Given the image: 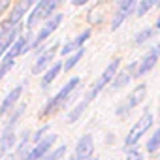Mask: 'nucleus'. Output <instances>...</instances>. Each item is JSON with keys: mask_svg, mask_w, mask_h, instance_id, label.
I'll use <instances>...</instances> for the list:
<instances>
[{"mask_svg": "<svg viewBox=\"0 0 160 160\" xmlns=\"http://www.w3.org/2000/svg\"><path fill=\"white\" fill-rule=\"evenodd\" d=\"M136 66H138V64L134 62V64H130L126 70L115 73V77L111 79V87H113V91H119V89H122V87H126V85L130 83V79H132L134 73H136Z\"/></svg>", "mask_w": 160, "mask_h": 160, "instance_id": "13", "label": "nucleus"}, {"mask_svg": "<svg viewBox=\"0 0 160 160\" xmlns=\"http://www.w3.org/2000/svg\"><path fill=\"white\" fill-rule=\"evenodd\" d=\"M91 160H100V158H94V156H92V158H91Z\"/></svg>", "mask_w": 160, "mask_h": 160, "instance_id": "28", "label": "nucleus"}, {"mask_svg": "<svg viewBox=\"0 0 160 160\" xmlns=\"http://www.w3.org/2000/svg\"><path fill=\"white\" fill-rule=\"evenodd\" d=\"M92 152H94V139L91 134H85L75 143V158L73 160H91Z\"/></svg>", "mask_w": 160, "mask_h": 160, "instance_id": "10", "label": "nucleus"}, {"mask_svg": "<svg viewBox=\"0 0 160 160\" xmlns=\"http://www.w3.org/2000/svg\"><path fill=\"white\" fill-rule=\"evenodd\" d=\"M119 66H121V58H113V60L106 66V70L100 73V77H98L96 81L89 87L87 96L81 100L85 106H89V104H91V102H92V100H94V98H96V96H98V94H100L108 85H109V83H111V79H113V77H115V73L119 72Z\"/></svg>", "mask_w": 160, "mask_h": 160, "instance_id": "1", "label": "nucleus"}, {"mask_svg": "<svg viewBox=\"0 0 160 160\" xmlns=\"http://www.w3.org/2000/svg\"><path fill=\"white\" fill-rule=\"evenodd\" d=\"M30 43H32L30 34L19 36V38H17L12 45H10V49L4 53V57H2V58H6V60H15L19 55H23V53H27V51L30 49Z\"/></svg>", "mask_w": 160, "mask_h": 160, "instance_id": "11", "label": "nucleus"}, {"mask_svg": "<svg viewBox=\"0 0 160 160\" xmlns=\"http://www.w3.org/2000/svg\"><path fill=\"white\" fill-rule=\"evenodd\" d=\"M57 138H58L57 134H49V136H45V138L38 139L36 147H34L30 152H27L25 160H42V158L51 151V147H53V143L57 141Z\"/></svg>", "mask_w": 160, "mask_h": 160, "instance_id": "9", "label": "nucleus"}, {"mask_svg": "<svg viewBox=\"0 0 160 160\" xmlns=\"http://www.w3.org/2000/svg\"><path fill=\"white\" fill-rule=\"evenodd\" d=\"M156 28H158V23H156L154 27H151V28H143L141 32H138V34H136L134 43H136V45H143L147 40H151V38L156 34Z\"/></svg>", "mask_w": 160, "mask_h": 160, "instance_id": "20", "label": "nucleus"}, {"mask_svg": "<svg viewBox=\"0 0 160 160\" xmlns=\"http://www.w3.org/2000/svg\"><path fill=\"white\" fill-rule=\"evenodd\" d=\"M21 92H23V85H17L15 89H12V91H10V94L4 98L2 106H0V117L6 115L8 111H12V109H13V106H15V104H17V100L21 98Z\"/></svg>", "mask_w": 160, "mask_h": 160, "instance_id": "16", "label": "nucleus"}, {"mask_svg": "<svg viewBox=\"0 0 160 160\" xmlns=\"http://www.w3.org/2000/svg\"><path fill=\"white\" fill-rule=\"evenodd\" d=\"M66 154V145H60L58 149H55V151H49L42 160H60L62 156Z\"/></svg>", "mask_w": 160, "mask_h": 160, "instance_id": "24", "label": "nucleus"}, {"mask_svg": "<svg viewBox=\"0 0 160 160\" xmlns=\"http://www.w3.org/2000/svg\"><path fill=\"white\" fill-rule=\"evenodd\" d=\"M126 160H143V154L138 149H128L126 151Z\"/></svg>", "mask_w": 160, "mask_h": 160, "instance_id": "26", "label": "nucleus"}, {"mask_svg": "<svg viewBox=\"0 0 160 160\" xmlns=\"http://www.w3.org/2000/svg\"><path fill=\"white\" fill-rule=\"evenodd\" d=\"M87 2H89V0H72V4H73V6H85Z\"/></svg>", "mask_w": 160, "mask_h": 160, "instance_id": "27", "label": "nucleus"}, {"mask_svg": "<svg viewBox=\"0 0 160 160\" xmlns=\"http://www.w3.org/2000/svg\"><path fill=\"white\" fill-rule=\"evenodd\" d=\"M158 55H160L158 47H152V49L149 51V55H145V57L141 58V62L136 66V73H134V77H143L145 73H149V72L156 66V62H158Z\"/></svg>", "mask_w": 160, "mask_h": 160, "instance_id": "12", "label": "nucleus"}, {"mask_svg": "<svg viewBox=\"0 0 160 160\" xmlns=\"http://www.w3.org/2000/svg\"><path fill=\"white\" fill-rule=\"evenodd\" d=\"M83 55H85V49H79V51H75L73 55H70V58H68V60L62 64V70L70 72V70H72V68H73V66H75L79 60H81V57H83Z\"/></svg>", "mask_w": 160, "mask_h": 160, "instance_id": "22", "label": "nucleus"}, {"mask_svg": "<svg viewBox=\"0 0 160 160\" xmlns=\"http://www.w3.org/2000/svg\"><path fill=\"white\" fill-rule=\"evenodd\" d=\"M60 72H62V62H55V64L45 72V75L42 77V87H43V89H47V87L55 81V79L58 77V73H60Z\"/></svg>", "mask_w": 160, "mask_h": 160, "instance_id": "19", "label": "nucleus"}, {"mask_svg": "<svg viewBox=\"0 0 160 160\" xmlns=\"http://www.w3.org/2000/svg\"><path fill=\"white\" fill-rule=\"evenodd\" d=\"M70 160H73V158H70Z\"/></svg>", "mask_w": 160, "mask_h": 160, "instance_id": "29", "label": "nucleus"}, {"mask_svg": "<svg viewBox=\"0 0 160 160\" xmlns=\"http://www.w3.org/2000/svg\"><path fill=\"white\" fill-rule=\"evenodd\" d=\"M91 38V30L87 28L85 32H81V34H77L72 42H68L62 49H60V53L62 55H70V53H75V51H79V49H83V45L87 43V40Z\"/></svg>", "mask_w": 160, "mask_h": 160, "instance_id": "15", "label": "nucleus"}, {"mask_svg": "<svg viewBox=\"0 0 160 160\" xmlns=\"http://www.w3.org/2000/svg\"><path fill=\"white\" fill-rule=\"evenodd\" d=\"M158 2H160V0H139V6H138V10H136V15H138V17H143L151 8L158 6Z\"/></svg>", "mask_w": 160, "mask_h": 160, "instance_id": "21", "label": "nucleus"}, {"mask_svg": "<svg viewBox=\"0 0 160 160\" xmlns=\"http://www.w3.org/2000/svg\"><path fill=\"white\" fill-rule=\"evenodd\" d=\"M62 23V15L60 13H55V15H51L47 21H45V25L40 28V32L36 34V38L32 40V43H30V49H36V47H40L57 28H58V25Z\"/></svg>", "mask_w": 160, "mask_h": 160, "instance_id": "6", "label": "nucleus"}, {"mask_svg": "<svg viewBox=\"0 0 160 160\" xmlns=\"http://www.w3.org/2000/svg\"><path fill=\"white\" fill-rule=\"evenodd\" d=\"M158 149H160V130H156V132L151 136V139L147 141V152L154 154Z\"/></svg>", "mask_w": 160, "mask_h": 160, "instance_id": "23", "label": "nucleus"}, {"mask_svg": "<svg viewBox=\"0 0 160 160\" xmlns=\"http://www.w3.org/2000/svg\"><path fill=\"white\" fill-rule=\"evenodd\" d=\"M145 96H147V85L145 83H141V85H138L134 91H130V94L126 96V100L117 108V115L119 117H122V115H126V113H130L136 106H139L143 100H145Z\"/></svg>", "mask_w": 160, "mask_h": 160, "instance_id": "5", "label": "nucleus"}, {"mask_svg": "<svg viewBox=\"0 0 160 160\" xmlns=\"http://www.w3.org/2000/svg\"><path fill=\"white\" fill-rule=\"evenodd\" d=\"M17 34H19V25L13 27L8 21H4L2 25H0V58L4 57V53L10 49V45L15 42Z\"/></svg>", "mask_w": 160, "mask_h": 160, "instance_id": "7", "label": "nucleus"}, {"mask_svg": "<svg viewBox=\"0 0 160 160\" xmlns=\"http://www.w3.org/2000/svg\"><path fill=\"white\" fill-rule=\"evenodd\" d=\"M152 122H154L152 113H151V111H145V113L139 117V121H136V124L132 126V130L128 132V136H126V139H124V145H126V147H134V145L141 139V136H145V132L152 126Z\"/></svg>", "mask_w": 160, "mask_h": 160, "instance_id": "4", "label": "nucleus"}, {"mask_svg": "<svg viewBox=\"0 0 160 160\" xmlns=\"http://www.w3.org/2000/svg\"><path fill=\"white\" fill-rule=\"evenodd\" d=\"M13 143H15V134H13V130L8 128L2 136H0V160L13 149Z\"/></svg>", "mask_w": 160, "mask_h": 160, "instance_id": "18", "label": "nucleus"}, {"mask_svg": "<svg viewBox=\"0 0 160 160\" xmlns=\"http://www.w3.org/2000/svg\"><path fill=\"white\" fill-rule=\"evenodd\" d=\"M28 8H30V4H28V0H21L19 4H15V8L12 10V13H10V17L6 19L10 25H13V27H17L19 25V21L23 19V15L28 12Z\"/></svg>", "mask_w": 160, "mask_h": 160, "instance_id": "17", "label": "nucleus"}, {"mask_svg": "<svg viewBox=\"0 0 160 160\" xmlns=\"http://www.w3.org/2000/svg\"><path fill=\"white\" fill-rule=\"evenodd\" d=\"M138 0H115V15H113V21H111V28H119L122 25V21L134 12V6H136Z\"/></svg>", "mask_w": 160, "mask_h": 160, "instance_id": "8", "label": "nucleus"}, {"mask_svg": "<svg viewBox=\"0 0 160 160\" xmlns=\"http://www.w3.org/2000/svg\"><path fill=\"white\" fill-rule=\"evenodd\" d=\"M64 2V0H38L34 10L30 12L28 19H27V30H32L42 19H47L49 15H53V12Z\"/></svg>", "mask_w": 160, "mask_h": 160, "instance_id": "3", "label": "nucleus"}, {"mask_svg": "<svg viewBox=\"0 0 160 160\" xmlns=\"http://www.w3.org/2000/svg\"><path fill=\"white\" fill-rule=\"evenodd\" d=\"M79 85V77H73V79H70V81L45 104V108H43V111H42V117H47V115H53L55 111H58L62 106H66V102L70 100V96H72V92L75 91V87Z\"/></svg>", "mask_w": 160, "mask_h": 160, "instance_id": "2", "label": "nucleus"}, {"mask_svg": "<svg viewBox=\"0 0 160 160\" xmlns=\"http://www.w3.org/2000/svg\"><path fill=\"white\" fill-rule=\"evenodd\" d=\"M58 43H55V45H51L47 51H43L40 57H38V60L34 62V66H32V73H40V72H43L45 70V66H49L51 64V60L55 58V55H57V51H58V47H57Z\"/></svg>", "mask_w": 160, "mask_h": 160, "instance_id": "14", "label": "nucleus"}, {"mask_svg": "<svg viewBox=\"0 0 160 160\" xmlns=\"http://www.w3.org/2000/svg\"><path fill=\"white\" fill-rule=\"evenodd\" d=\"M13 64H15V60H6V58H2V62H0V83H2L4 75L13 68Z\"/></svg>", "mask_w": 160, "mask_h": 160, "instance_id": "25", "label": "nucleus"}]
</instances>
